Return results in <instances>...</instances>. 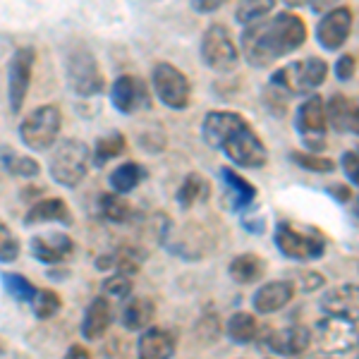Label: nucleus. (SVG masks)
Instances as JSON below:
<instances>
[{
    "mask_svg": "<svg viewBox=\"0 0 359 359\" xmlns=\"http://www.w3.org/2000/svg\"><path fill=\"white\" fill-rule=\"evenodd\" d=\"M132 276L127 273H118L115 271V276H111L108 280H103V294L106 297H113V299H127L132 294Z\"/></svg>",
    "mask_w": 359,
    "mask_h": 359,
    "instance_id": "obj_37",
    "label": "nucleus"
},
{
    "mask_svg": "<svg viewBox=\"0 0 359 359\" xmlns=\"http://www.w3.org/2000/svg\"><path fill=\"white\" fill-rule=\"evenodd\" d=\"M278 252L292 262H316L326 254V240L314 230H299L292 223L280 221L273 230Z\"/></svg>",
    "mask_w": 359,
    "mask_h": 359,
    "instance_id": "obj_6",
    "label": "nucleus"
},
{
    "mask_svg": "<svg viewBox=\"0 0 359 359\" xmlns=\"http://www.w3.org/2000/svg\"><path fill=\"white\" fill-rule=\"evenodd\" d=\"M20 257V242L13 230L0 221V264H10Z\"/></svg>",
    "mask_w": 359,
    "mask_h": 359,
    "instance_id": "obj_38",
    "label": "nucleus"
},
{
    "mask_svg": "<svg viewBox=\"0 0 359 359\" xmlns=\"http://www.w3.org/2000/svg\"><path fill=\"white\" fill-rule=\"evenodd\" d=\"M225 331H228V338L233 340L235 345H249L257 340L259 333V321L254 314L249 311H235L233 316L225 323Z\"/></svg>",
    "mask_w": 359,
    "mask_h": 359,
    "instance_id": "obj_27",
    "label": "nucleus"
},
{
    "mask_svg": "<svg viewBox=\"0 0 359 359\" xmlns=\"http://www.w3.org/2000/svg\"><path fill=\"white\" fill-rule=\"evenodd\" d=\"M294 292H297L294 280H269L254 292L252 306L257 314H276L292 302Z\"/></svg>",
    "mask_w": 359,
    "mask_h": 359,
    "instance_id": "obj_17",
    "label": "nucleus"
},
{
    "mask_svg": "<svg viewBox=\"0 0 359 359\" xmlns=\"http://www.w3.org/2000/svg\"><path fill=\"white\" fill-rule=\"evenodd\" d=\"M328 194L335 196V201H338V204H347V201L352 199L350 187H347V184H343V182H333L331 187H328Z\"/></svg>",
    "mask_w": 359,
    "mask_h": 359,
    "instance_id": "obj_42",
    "label": "nucleus"
},
{
    "mask_svg": "<svg viewBox=\"0 0 359 359\" xmlns=\"http://www.w3.org/2000/svg\"><path fill=\"white\" fill-rule=\"evenodd\" d=\"M62 127V113L53 103L34 108L20 123V139L32 151H48L57 142Z\"/></svg>",
    "mask_w": 359,
    "mask_h": 359,
    "instance_id": "obj_5",
    "label": "nucleus"
},
{
    "mask_svg": "<svg viewBox=\"0 0 359 359\" xmlns=\"http://www.w3.org/2000/svg\"><path fill=\"white\" fill-rule=\"evenodd\" d=\"M201 137H204L206 147L223 151L230 163L240 168L259 170V168L269 163V151H266L262 137L254 132V127L240 113L233 111L206 113L204 123H201Z\"/></svg>",
    "mask_w": 359,
    "mask_h": 359,
    "instance_id": "obj_2",
    "label": "nucleus"
},
{
    "mask_svg": "<svg viewBox=\"0 0 359 359\" xmlns=\"http://www.w3.org/2000/svg\"><path fill=\"white\" fill-rule=\"evenodd\" d=\"M208 194H211L208 180L204 175H199V172H189L177 189V204L180 208H192L196 204H204Z\"/></svg>",
    "mask_w": 359,
    "mask_h": 359,
    "instance_id": "obj_26",
    "label": "nucleus"
},
{
    "mask_svg": "<svg viewBox=\"0 0 359 359\" xmlns=\"http://www.w3.org/2000/svg\"><path fill=\"white\" fill-rule=\"evenodd\" d=\"M311 338H316L318 350L326 352V355H345V352L355 350L359 345L357 323L331 314L318 318Z\"/></svg>",
    "mask_w": 359,
    "mask_h": 359,
    "instance_id": "obj_9",
    "label": "nucleus"
},
{
    "mask_svg": "<svg viewBox=\"0 0 359 359\" xmlns=\"http://www.w3.org/2000/svg\"><path fill=\"white\" fill-rule=\"evenodd\" d=\"M39 223H72V211L62 199H41L34 201L32 208L25 216V225H39Z\"/></svg>",
    "mask_w": 359,
    "mask_h": 359,
    "instance_id": "obj_22",
    "label": "nucleus"
},
{
    "mask_svg": "<svg viewBox=\"0 0 359 359\" xmlns=\"http://www.w3.org/2000/svg\"><path fill=\"white\" fill-rule=\"evenodd\" d=\"M113 323V306L106 299V294L91 299V304L86 306L84 318H82V335L86 340H98L106 335V331Z\"/></svg>",
    "mask_w": 359,
    "mask_h": 359,
    "instance_id": "obj_21",
    "label": "nucleus"
},
{
    "mask_svg": "<svg viewBox=\"0 0 359 359\" xmlns=\"http://www.w3.org/2000/svg\"><path fill=\"white\" fill-rule=\"evenodd\" d=\"M130 302L123 309V326L127 331H144V328L151 326L154 316H156V304L151 297H127Z\"/></svg>",
    "mask_w": 359,
    "mask_h": 359,
    "instance_id": "obj_25",
    "label": "nucleus"
},
{
    "mask_svg": "<svg viewBox=\"0 0 359 359\" xmlns=\"http://www.w3.org/2000/svg\"><path fill=\"white\" fill-rule=\"evenodd\" d=\"M91 168V149L86 147L82 139H62V142L53 144V151L48 158L50 177L62 187H77L86 177Z\"/></svg>",
    "mask_w": 359,
    "mask_h": 359,
    "instance_id": "obj_3",
    "label": "nucleus"
},
{
    "mask_svg": "<svg viewBox=\"0 0 359 359\" xmlns=\"http://www.w3.org/2000/svg\"><path fill=\"white\" fill-rule=\"evenodd\" d=\"M29 304H32V309H34V314H36V318L46 321V318L55 316L57 311H60L62 299H60V294L53 292V290H36V294H34V299Z\"/></svg>",
    "mask_w": 359,
    "mask_h": 359,
    "instance_id": "obj_35",
    "label": "nucleus"
},
{
    "mask_svg": "<svg viewBox=\"0 0 359 359\" xmlns=\"http://www.w3.org/2000/svg\"><path fill=\"white\" fill-rule=\"evenodd\" d=\"M111 101L115 111H120L123 115H135L144 111V108H149L151 96H149V89L142 79L132 77V74H123V77L115 79L111 89Z\"/></svg>",
    "mask_w": 359,
    "mask_h": 359,
    "instance_id": "obj_15",
    "label": "nucleus"
},
{
    "mask_svg": "<svg viewBox=\"0 0 359 359\" xmlns=\"http://www.w3.org/2000/svg\"><path fill=\"white\" fill-rule=\"evenodd\" d=\"M323 314L340 316L347 321L359 323V285L355 283H345V285H335L326 290L321 299H318Z\"/></svg>",
    "mask_w": 359,
    "mask_h": 359,
    "instance_id": "obj_16",
    "label": "nucleus"
},
{
    "mask_svg": "<svg viewBox=\"0 0 359 359\" xmlns=\"http://www.w3.org/2000/svg\"><path fill=\"white\" fill-rule=\"evenodd\" d=\"M297 278H299L297 283L302 292H316L326 285V276L318 273V271H302V273H297Z\"/></svg>",
    "mask_w": 359,
    "mask_h": 359,
    "instance_id": "obj_40",
    "label": "nucleus"
},
{
    "mask_svg": "<svg viewBox=\"0 0 359 359\" xmlns=\"http://www.w3.org/2000/svg\"><path fill=\"white\" fill-rule=\"evenodd\" d=\"M340 165H343V170H345V177L359 187V149L345 151L343 158H340Z\"/></svg>",
    "mask_w": 359,
    "mask_h": 359,
    "instance_id": "obj_39",
    "label": "nucleus"
},
{
    "mask_svg": "<svg viewBox=\"0 0 359 359\" xmlns=\"http://www.w3.org/2000/svg\"><path fill=\"white\" fill-rule=\"evenodd\" d=\"M355 69H357L355 55L345 53V55H340L338 60H335V77H338L340 82H350V79L355 77Z\"/></svg>",
    "mask_w": 359,
    "mask_h": 359,
    "instance_id": "obj_41",
    "label": "nucleus"
},
{
    "mask_svg": "<svg viewBox=\"0 0 359 359\" xmlns=\"http://www.w3.org/2000/svg\"><path fill=\"white\" fill-rule=\"evenodd\" d=\"M326 118L335 132H350L359 137V98L331 96L326 103Z\"/></svg>",
    "mask_w": 359,
    "mask_h": 359,
    "instance_id": "obj_19",
    "label": "nucleus"
},
{
    "mask_svg": "<svg viewBox=\"0 0 359 359\" xmlns=\"http://www.w3.org/2000/svg\"><path fill=\"white\" fill-rule=\"evenodd\" d=\"M273 8H276V0H240L235 20L245 27L254 25V22L269 17V13H273Z\"/></svg>",
    "mask_w": 359,
    "mask_h": 359,
    "instance_id": "obj_31",
    "label": "nucleus"
},
{
    "mask_svg": "<svg viewBox=\"0 0 359 359\" xmlns=\"http://www.w3.org/2000/svg\"><path fill=\"white\" fill-rule=\"evenodd\" d=\"M350 32H352V10L338 5V8L323 13V17L318 20L316 41L326 50H340L347 39H350Z\"/></svg>",
    "mask_w": 359,
    "mask_h": 359,
    "instance_id": "obj_14",
    "label": "nucleus"
},
{
    "mask_svg": "<svg viewBox=\"0 0 359 359\" xmlns=\"http://www.w3.org/2000/svg\"><path fill=\"white\" fill-rule=\"evenodd\" d=\"M257 347L262 352H271V355L283 357H297L304 355L311 345V331L302 323H292L285 328H259L257 333Z\"/></svg>",
    "mask_w": 359,
    "mask_h": 359,
    "instance_id": "obj_10",
    "label": "nucleus"
},
{
    "mask_svg": "<svg viewBox=\"0 0 359 359\" xmlns=\"http://www.w3.org/2000/svg\"><path fill=\"white\" fill-rule=\"evenodd\" d=\"M328 77V65L326 60L321 57L311 55V57H304V60H294L290 65L276 69L271 74V84L276 89L285 91L287 96H304V94H311L314 89H318Z\"/></svg>",
    "mask_w": 359,
    "mask_h": 359,
    "instance_id": "obj_4",
    "label": "nucleus"
},
{
    "mask_svg": "<svg viewBox=\"0 0 359 359\" xmlns=\"http://www.w3.org/2000/svg\"><path fill=\"white\" fill-rule=\"evenodd\" d=\"M154 94L163 106L172 108V111H184L192 101V84L184 77V72L170 62H158L151 72Z\"/></svg>",
    "mask_w": 359,
    "mask_h": 359,
    "instance_id": "obj_8",
    "label": "nucleus"
},
{
    "mask_svg": "<svg viewBox=\"0 0 359 359\" xmlns=\"http://www.w3.org/2000/svg\"><path fill=\"white\" fill-rule=\"evenodd\" d=\"M0 170L10 172L15 177H36L41 172V165L29 156L13 151L8 144H3L0 147Z\"/></svg>",
    "mask_w": 359,
    "mask_h": 359,
    "instance_id": "obj_28",
    "label": "nucleus"
},
{
    "mask_svg": "<svg viewBox=\"0 0 359 359\" xmlns=\"http://www.w3.org/2000/svg\"><path fill=\"white\" fill-rule=\"evenodd\" d=\"M177 350V335L168 328H144L142 338L137 340V355L142 359H168Z\"/></svg>",
    "mask_w": 359,
    "mask_h": 359,
    "instance_id": "obj_20",
    "label": "nucleus"
},
{
    "mask_svg": "<svg viewBox=\"0 0 359 359\" xmlns=\"http://www.w3.org/2000/svg\"><path fill=\"white\" fill-rule=\"evenodd\" d=\"M338 3H340V0H306V5H309V10H311L314 15L328 13V10L338 8Z\"/></svg>",
    "mask_w": 359,
    "mask_h": 359,
    "instance_id": "obj_44",
    "label": "nucleus"
},
{
    "mask_svg": "<svg viewBox=\"0 0 359 359\" xmlns=\"http://www.w3.org/2000/svg\"><path fill=\"white\" fill-rule=\"evenodd\" d=\"M221 177L225 182V192H228L230 208H233V211H245V208L254 204V199H257V187H254L249 180L242 177L240 172L230 170V168H223Z\"/></svg>",
    "mask_w": 359,
    "mask_h": 359,
    "instance_id": "obj_23",
    "label": "nucleus"
},
{
    "mask_svg": "<svg viewBox=\"0 0 359 359\" xmlns=\"http://www.w3.org/2000/svg\"><path fill=\"white\" fill-rule=\"evenodd\" d=\"M34 65H36V50L29 48V46L15 50L13 60L8 65V98L13 113H20L22 106H25L29 86H32Z\"/></svg>",
    "mask_w": 359,
    "mask_h": 359,
    "instance_id": "obj_13",
    "label": "nucleus"
},
{
    "mask_svg": "<svg viewBox=\"0 0 359 359\" xmlns=\"http://www.w3.org/2000/svg\"><path fill=\"white\" fill-rule=\"evenodd\" d=\"M3 287L20 304H29L34 299V294H36V287L20 273H3Z\"/></svg>",
    "mask_w": 359,
    "mask_h": 359,
    "instance_id": "obj_34",
    "label": "nucleus"
},
{
    "mask_svg": "<svg viewBox=\"0 0 359 359\" xmlns=\"http://www.w3.org/2000/svg\"><path fill=\"white\" fill-rule=\"evenodd\" d=\"M228 273L240 285H254V283H259L266 276V262L254 252L237 254L228 266Z\"/></svg>",
    "mask_w": 359,
    "mask_h": 359,
    "instance_id": "obj_24",
    "label": "nucleus"
},
{
    "mask_svg": "<svg viewBox=\"0 0 359 359\" xmlns=\"http://www.w3.org/2000/svg\"><path fill=\"white\" fill-rule=\"evenodd\" d=\"M306 41V25L302 17L294 13H278L269 20H259L247 25L242 32L240 46L245 60L252 67L264 69L271 67L276 60L297 50Z\"/></svg>",
    "mask_w": 359,
    "mask_h": 359,
    "instance_id": "obj_1",
    "label": "nucleus"
},
{
    "mask_svg": "<svg viewBox=\"0 0 359 359\" xmlns=\"http://www.w3.org/2000/svg\"><path fill=\"white\" fill-rule=\"evenodd\" d=\"M65 72H67L69 89L77 96H98L103 91V86H106L96 57L84 48L72 50V53L67 55Z\"/></svg>",
    "mask_w": 359,
    "mask_h": 359,
    "instance_id": "obj_12",
    "label": "nucleus"
},
{
    "mask_svg": "<svg viewBox=\"0 0 359 359\" xmlns=\"http://www.w3.org/2000/svg\"><path fill=\"white\" fill-rule=\"evenodd\" d=\"M294 127L302 139L306 151H323L326 149V132H328V118H326V101L314 94L306 101L299 103L294 113Z\"/></svg>",
    "mask_w": 359,
    "mask_h": 359,
    "instance_id": "obj_7",
    "label": "nucleus"
},
{
    "mask_svg": "<svg viewBox=\"0 0 359 359\" xmlns=\"http://www.w3.org/2000/svg\"><path fill=\"white\" fill-rule=\"evenodd\" d=\"M142 262H144V252H139L137 247H123L113 257V269L118 271V273L135 276L137 271L142 269Z\"/></svg>",
    "mask_w": 359,
    "mask_h": 359,
    "instance_id": "obj_36",
    "label": "nucleus"
},
{
    "mask_svg": "<svg viewBox=\"0 0 359 359\" xmlns=\"http://www.w3.org/2000/svg\"><path fill=\"white\" fill-rule=\"evenodd\" d=\"M67 357H91V352L86 350V347H82V345H72L67 350Z\"/></svg>",
    "mask_w": 359,
    "mask_h": 359,
    "instance_id": "obj_45",
    "label": "nucleus"
},
{
    "mask_svg": "<svg viewBox=\"0 0 359 359\" xmlns=\"http://www.w3.org/2000/svg\"><path fill=\"white\" fill-rule=\"evenodd\" d=\"M352 213H355V218H359V196L355 199V204H352Z\"/></svg>",
    "mask_w": 359,
    "mask_h": 359,
    "instance_id": "obj_47",
    "label": "nucleus"
},
{
    "mask_svg": "<svg viewBox=\"0 0 359 359\" xmlns=\"http://www.w3.org/2000/svg\"><path fill=\"white\" fill-rule=\"evenodd\" d=\"M285 5H290V8H302V5H306V0H283Z\"/></svg>",
    "mask_w": 359,
    "mask_h": 359,
    "instance_id": "obj_46",
    "label": "nucleus"
},
{
    "mask_svg": "<svg viewBox=\"0 0 359 359\" xmlns=\"http://www.w3.org/2000/svg\"><path fill=\"white\" fill-rule=\"evenodd\" d=\"M101 216L106 218L108 223H127L132 218V208L130 204L120 196L118 192H111V194H103L101 196Z\"/></svg>",
    "mask_w": 359,
    "mask_h": 359,
    "instance_id": "obj_32",
    "label": "nucleus"
},
{
    "mask_svg": "<svg viewBox=\"0 0 359 359\" xmlns=\"http://www.w3.org/2000/svg\"><path fill=\"white\" fill-rule=\"evenodd\" d=\"M290 161L294 165H299L302 170H309V172H318V175H326V172H333L335 168V161L326 158V156H318L314 151H292L290 154Z\"/></svg>",
    "mask_w": 359,
    "mask_h": 359,
    "instance_id": "obj_33",
    "label": "nucleus"
},
{
    "mask_svg": "<svg viewBox=\"0 0 359 359\" xmlns=\"http://www.w3.org/2000/svg\"><path fill=\"white\" fill-rule=\"evenodd\" d=\"M0 352H3V345H0Z\"/></svg>",
    "mask_w": 359,
    "mask_h": 359,
    "instance_id": "obj_48",
    "label": "nucleus"
},
{
    "mask_svg": "<svg viewBox=\"0 0 359 359\" xmlns=\"http://www.w3.org/2000/svg\"><path fill=\"white\" fill-rule=\"evenodd\" d=\"M32 254L39 262L55 266L67 262L74 254V240L65 233H46L32 240Z\"/></svg>",
    "mask_w": 359,
    "mask_h": 359,
    "instance_id": "obj_18",
    "label": "nucleus"
},
{
    "mask_svg": "<svg viewBox=\"0 0 359 359\" xmlns=\"http://www.w3.org/2000/svg\"><path fill=\"white\" fill-rule=\"evenodd\" d=\"M201 60L213 72H233L240 62V50L223 25H211L201 36Z\"/></svg>",
    "mask_w": 359,
    "mask_h": 359,
    "instance_id": "obj_11",
    "label": "nucleus"
},
{
    "mask_svg": "<svg viewBox=\"0 0 359 359\" xmlns=\"http://www.w3.org/2000/svg\"><path fill=\"white\" fill-rule=\"evenodd\" d=\"M223 3L225 0H192V8L199 15H208V13H216Z\"/></svg>",
    "mask_w": 359,
    "mask_h": 359,
    "instance_id": "obj_43",
    "label": "nucleus"
},
{
    "mask_svg": "<svg viewBox=\"0 0 359 359\" xmlns=\"http://www.w3.org/2000/svg\"><path fill=\"white\" fill-rule=\"evenodd\" d=\"M125 147H127L125 137L120 135V132H111V135L101 137L96 142V149H94V154H91V161H94L96 168H101V165H106L108 161L118 158V156L125 151Z\"/></svg>",
    "mask_w": 359,
    "mask_h": 359,
    "instance_id": "obj_30",
    "label": "nucleus"
},
{
    "mask_svg": "<svg viewBox=\"0 0 359 359\" xmlns=\"http://www.w3.org/2000/svg\"><path fill=\"white\" fill-rule=\"evenodd\" d=\"M147 177V170H144L142 163H135V161H127V163L118 165L111 172V187L113 192L118 194H127L132 189L139 187V182Z\"/></svg>",
    "mask_w": 359,
    "mask_h": 359,
    "instance_id": "obj_29",
    "label": "nucleus"
}]
</instances>
